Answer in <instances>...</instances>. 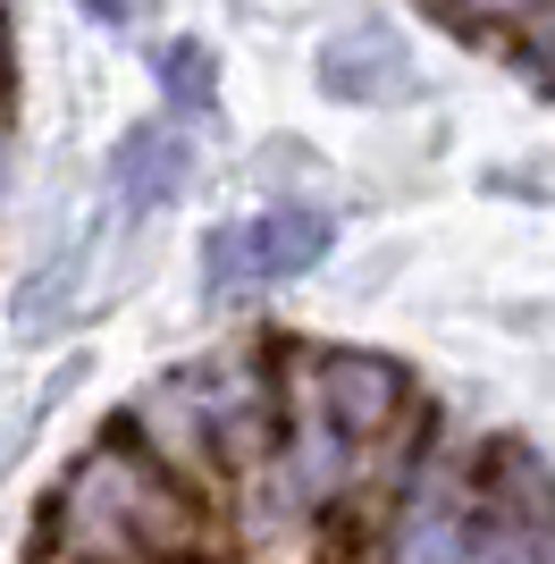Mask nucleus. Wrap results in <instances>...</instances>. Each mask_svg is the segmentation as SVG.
Here are the masks:
<instances>
[{"instance_id":"f257e3e1","label":"nucleus","mask_w":555,"mask_h":564,"mask_svg":"<svg viewBox=\"0 0 555 564\" xmlns=\"http://www.w3.org/2000/svg\"><path fill=\"white\" fill-rule=\"evenodd\" d=\"M395 404H404V371L379 362V354H320V362H303V404H295V471H303V489L312 497L337 489L346 464H353V447L395 422Z\"/></svg>"},{"instance_id":"f03ea898","label":"nucleus","mask_w":555,"mask_h":564,"mask_svg":"<svg viewBox=\"0 0 555 564\" xmlns=\"http://www.w3.org/2000/svg\"><path fill=\"white\" fill-rule=\"evenodd\" d=\"M328 245H337V228L320 212H253V219L210 236V253H203L210 295L236 304V295H261L278 279H303L312 261H328Z\"/></svg>"},{"instance_id":"7ed1b4c3","label":"nucleus","mask_w":555,"mask_h":564,"mask_svg":"<svg viewBox=\"0 0 555 564\" xmlns=\"http://www.w3.org/2000/svg\"><path fill=\"white\" fill-rule=\"evenodd\" d=\"M488 547H497V531L455 489H413V506L395 514L388 564H497Z\"/></svg>"},{"instance_id":"20e7f679","label":"nucleus","mask_w":555,"mask_h":564,"mask_svg":"<svg viewBox=\"0 0 555 564\" xmlns=\"http://www.w3.org/2000/svg\"><path fill=\"white\" fill-rule=\"evenodd\" d=\"M185 177H194V143L168 127V118H143V127H127L110 152V186L127 212H168L185 194Z\"/></svg>"},{"instance_id":"39448f33","label":"nucleus","mask_w":555,"mask_h":564,"mask_svg":"<svg viewBox=\"0 0 555 564\" xmlns=\"http://www.w3.org/2000/svg\"><path fill=\"white\" fill-rule=\"evenodd\" d=\"M320 85L346 101H395V94H413V59H404V43L388 25H353L320 51Z\"/></svg>"},{"instance_id":"423d86ee","label":"nucleus","mask_w":555,"mask_h":564,"mask_svg":"<svg viewBox=\"0 0 555 564\" xmlns=\"http://www.w3.org/2000/svg\"><path fill=\"white\" fill-rule=\"evenodd\" d=\"M161 85L177 110H210L219 101V59H210V43H168L161 51Z\"/></svg>"},{"instance_id":"0eeeda50","label":"nucleus","mask_w":555,"mask_h":564,"mask_svg":"<svg viewBox=\"0 0 555 564\" xmlns=\"http://www.w3.org/2000/svg\"><path fill=\"white\" fill-rule=\"evenodd\" d=\"M455 9H471V18H531L547 0H455Z\"/></svg>"},{"instance_id":"6e6552de","label":"nucleus","mask_w":555,"mask_h":564,"mask_svg":"<svg viewBox=\"0 0 555 564\" xmlns=\"http://www.w3.org/2000/svg\"><path fill=\"white\" fill-rule=\"evenodd\" d=\"M76 9H92V18H101V25H127V18H135V9H143V0H76Z\"/></svg>"}]
</instances>
